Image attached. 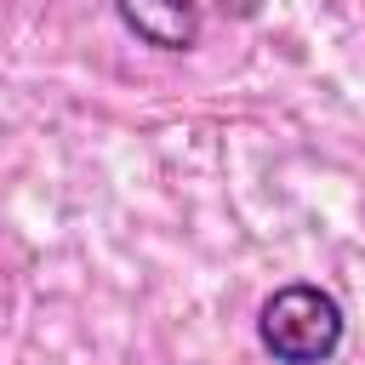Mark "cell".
Wrapping results in <instances>:
<instances>
[{
  "label": "cell",
  "mask_w": 365,
  "mask_h": 365,
  "mask_svg": "<svg viewBox=\"0 0 365 365\" xmlns=\"http://www.w3.org/2000/svg\"><path fill=\"white\" fill-rule=\"evenodd\" d=\"M257 342L279 365H325L342 348V302L308 279L279 285L257 314Z\"/></svg>",
  "instance_id": "cell-1"
},
{
  "label": "cell",
  "mask_w": 365,
  "mask_h": 365,
  "mask_svg": "<svg viewBox=\"0 0 365 365\" xmlns=\"http://www.w3.org/2000/svg\"><path fill=\"white\" fill-rule=\"evenodd\" d=\"M120 23L154 51L200 46V0H114Z\"/></svg>",
  "instance_id": "cell-2"
}]
</instances>
